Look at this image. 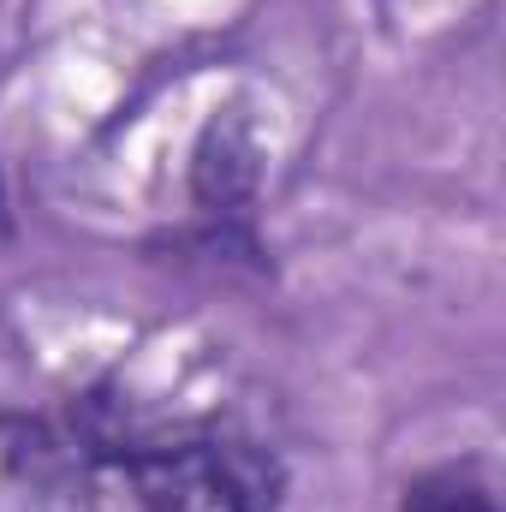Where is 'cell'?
I'll list each match as a JSON object with an SVG mask.
<instances>
[{
  "instance_id": "obj_4",
  "label": "cell",
  "mask_w": 506,
  "mask_h": 512,
  "mask_svg": "<svg viewBox=\"0 0 506 512\" xmlns=\"http://www.w3.org/2000/svg\"><path fill=\"white\" fill-rule=\"evenodd\" d=\"M6 227H12V215H6V185H0V239H6Z\"/></svg>"
},
{
  "instance_id": "obj_2",
  "label": "cell",
  "mask_w": 506,
  "mask_h": 512,
  "mask_svg": "<svg viewBox=\"0 0 506 512\" xmlns=\"http://www.w3.org/2000/svg\"><path fill=\"white\" fill-rule=\"evenodd\" d=\"M262 155H256V137L239 120H215V126L203 131V143H197V155H191V191H197V203L203 209H221V215H233L239 203H251L256 191V167Z\"/></svg>"
},
{
  "instance_id": "obj_1",
  "label": "cell",
  "mask_w": 506,
  "mask_h": 512,
  "mask_svg": "<svg viewBox=\"0 0 506 512\" xmlns=\"http://www.w3.org/2000/svg\"><path fill=\"white\" fill-rule=\"evenodd\" d=\"M126 471L149 512H280L286 501L280 459L227 435L137 447Z\"/></svg>"
},
{
  "instance_id": "obj_3",
  "label": "cell",
  "mask_w": 506,
  "mask_h": 512,
  "mask_svg": "<svg viewBox=\"0 0 506 512\" xmlns=\"http://www.w3.org/2000/svg\"><path fill=\"white\" fill-rule=\"evenodd\" d=\"M405 512H495L489 489L465 471H441V477H423L405 489Z\"/></svg>"
}]
</instances>
